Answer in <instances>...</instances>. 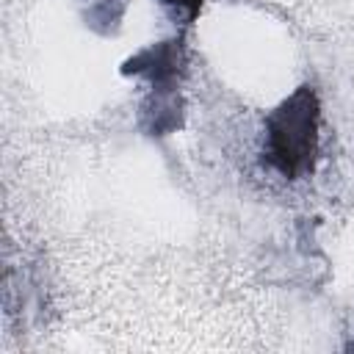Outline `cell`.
<instances>
[{"label":"cell","mask_w":354,"mask_h":354,"mask_svg":"<svg viewBox=\"0 0 354 354\" xmlns=\"http://www.w3.org/2000/svg\"><path fill=\"white\" fill-rule=\"evenodd\" d=\"M321 105L313 86H299L266 116V155L268 163L288 180L313 171L318 155Z\"/></svg>","instance_id":"obj_1"},{"label":"cell","mask_w":354,"mask_h":354,"mask_svg":"<svg viewBox=\"0 0 354 354\" xmlns=\"http://www.w3.org/2000/svg\"><path fill=\"white\" fill-rule=\"evenodd\" d=\"M180 64H183L180 44L177 41H160V44H152V47L141 50L136 58H130L124 72L147 75L152 83H163V80L177 75Z\"/></svg>","instance_id":"obj_2"},{"label":"cell","mask_w":354,"mask_h":354,"mask_svg":"<svg viewBox=\"0 0 354 354\" xmlns=\"http://www.w3.org/2000/svg\"><path fill=\"white\" fill-rule=\"evenodd\" d=\"M166 6H171L174 11H180V14H185L188 19L199 11V6H202V0H163Z\"/></svg>","instance_id":"obj_3"}]
</instances>
